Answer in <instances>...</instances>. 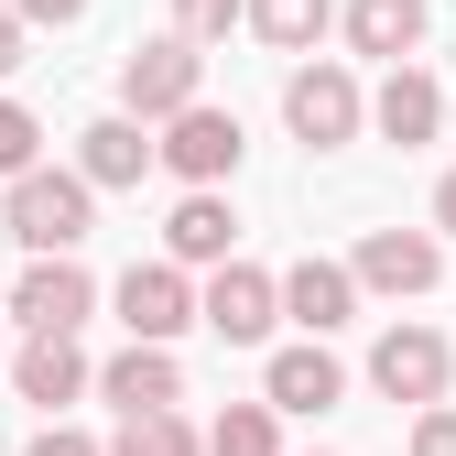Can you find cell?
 <instances>
[{
  "label": "cell",
  "instance_id": "obj_7",
  "mask_svg": "<svg viewBox=\"0 0 456 456\" xmlns=\"http://www.w3.org/2000/svg\"><path fill=\"white\" fill-rule=\"evenodd\" d=\"M196 315L228 337V348H261V337L282 326V282H272V272H250V261H228V272H207Z\"/></svg>",
  "mask_w": 456,
  "mask_h": 456
},
{
  "label": "cell",
  "instance_id": "obj_12",
  "mask_svg": "<svg viewBox=\"0 0 456 456\" xmlns=\"http://www.w3.org/2000/svg\"><path fill=\"white\" fill-rule=\"evenodd\" d=\"M282 315H294L305 337H337L359 315V272L348 261H294V272H282Z\"/></svg>",
  "mask_w": 456,
  "mask_h": 456
},
{
  "label": "cell",
  "instance_id": "obj_28",
  "mask_svg": "<svg viewBox=\"0 0 456 456\" xmlns=\"http://www.w3.org/2000/svg\"><path fill=\"white\" fill-rule=\"evenodd\" d=\"M0 305H12V294H0Z\"/></svg>",
  "mask_w": 456,
  "mask_h": 456
},
{
  "label": "cell",
  "instance_id": "obj_23",
  "mask_svg": "<svg viewBox=\"0 0 456 456\" xmlns=\"http://www.w3.org/2000/svg\"><path fill=\"white\" fill-rule=\"evenodd\" d=\"M413 456H456V413H445V403L413 413Z\"/></svg>",
  "mask_w": 456,
  "mask_h": 456
},
{
  "label": "cell",
  "instance_id": "obj_8",
  "mask_svg": "<svg viewBox=\"0 0 456 456\" xmlns=\"http://www.w3.org/2000/svg\"><path fill=\"white\" fill-rule=\"evenodd\" d=\"M445 370H456V348H445V337L435 326H380V348H370V380L391 391V403H445Z\"/></svg>",
  "mask_w": 456,
  "mask_h": 456
},
{
  "label": "cell",
  "instance_id": "obj_26",
  "mask_svg": "<svg viewBox=\"0 0 456 456\" xmlns=\"http://www.w3.org/2000/svg\"><path fill=\"white\" fill-rule=\"evenodd\" d=\"M12 12H22V22H77L87 0H12Z\"/></svg>",
  "mask_w": 456,
  "mask_h": 456
},
{
  "label": "cell",
  "instance_id": "obj_3",
  "mask_svg": "<svg viewBox=\"0 0 456 456\" xmlns=\"http://www.w3.org/2000/svg\"><path fill=\"white\" fill-rule=\"evenodd\" d=\"M282 120H294V142H305V152H337V142H359L370 98H359V77H348V66H294V77H282Z\"/></svg>",
  "mask_w": 456,
  "mask_h": 456
},
{
  "label": "cell",
  "instance_id": "obj_11",
  "mask_svg": "<svg viewBox=\"0 0 456 456\" xmlns=\"http://www.w3.org/2000/svg\"><path fill=\"white\" fill-rule=\"evenodd\" d=\"M152 163H163V142L131 120V109H109V120L77 131V175H87V185H142Z\"/></svg>",
  "mask_w": 456,
  "mask_h": 456
},
{
  "label": "cell",
  "instance_id": "obj_2",
  "mask_svg": "<svg viewBox=\"0 0 456 456\" xmlns=\"http://www.w3.org/2000/svg\"><path fill=\"white\" fill-rule=\"evenodd\" d=\"M87 207H98V185L87 175H22L12 185V240L33 250V261H77V240H87Z\"/></svg>",
  "mask_w": 456,
  "mask_h": 456
},
{
  "label": "cell",
  "instance_id": "obj_17",
  "mask_svg": "<svg viewBox=\"0 0 456 456\" xmlns=\"http://www.w3.org/2000/svg\"><path fill=\"white\" fill-rule=\"evenodd\" d=\"M348 44L380 54V66H413V44H424V0H348Z\"/></svg>",
  "mask_w": 456,
  "mask_h": 456
},
{
  "label": "cell",
  "instance_id": "obj_1",
  "mask_svg": "<svg viewBox=\"0 0 456 456\" xmlns=\"http://www.w3.org/2000/svg\"><path fill=\"white\" fill-rule=\"evenodd\" d=\"M196 98H207V54H196L185 33H163V44H131V54H120V109H131L142 131L185 120Z\"/></svg>",
  "mask_w": 456,
  "mask_h": 456
},
{
  "label": "cell",
  "instance_id": "obj_13",
  "mask_svg": "<svg viewBox=\"0 0 456 456\" xmlns=\"http://www.w3.org/2000/svg\"><path fill=\"white\" fill-rule=\"evenodd\" d=\"M370 131H380V142H403V152L435 142V131H445V87H435L424 66H391L380 98H370Z\"/></svg>",
  "mask_w": 456,
  "mask_h": 456
},
{
  "label": "cell",
  "instance_id": "obj_19",
  "mask_svg": "<svg viewBox=\"0 0 456 456\" xmlns=\"http://www.w3.org/2000/svg\"><path fill=\"white\" fill-rule=\"evenodd\" d=\"M207 456H282V424H272V403H228V413L207 424Z\"/></svg>",
  "mask_w": 456,
  "mask_h": 456
},
{
  "label": "cell",
  "instance_id": "obj_18",
  "mask_svg": "<svg viewBox=\"0 0 456 456\" xmlns=\"http://www.w3.org/2000/svg\"><path fill=\"white\" fill-rule=\"evenodd\" d=\"M326 22H337V0H250V33H261V44H282V54H305Z\"/></svg>",
  "mask_w": 456,
  "mask_h": 456
},
{
  "label": "cell",
  "instance_id": "obj_27",
  "mask_svg": "<svg viewBox=\"0 0 456 456\" xmlns=\"http://www.w3.org/2000/svg\"><path fill=\"white\" fill-rule=\"evenodd\" d=\"M435 240H456V175L435 185Z\"/></svg>",
  "mask_w": 456,
  "mask_h": 456
},
{
  "label": "cell",
  "instance_id": "obj_15",
  "mask_svg": "<svg viewBox=\"0 0 456 456\" xmlns=\"http://www.w3.org/2000/svg\"><path fill=\"white\" fill-rule=\"evenodd\" d=\"M87 380H98V370L77 359V337H22V359H12V391H22V403H44V413H66Z\"/></svg>",
  "mask_w": 456,
  "mask_h": 456
},
{
  "label": "cell",
  "instance_id": "obj_9",
  "mask_svg": "<svg viewBox=\"0 0 456 456\" xmlns=\"http://www.w3.org/2000/svg\"><path fill=\"white\" fill-rule=\"evenodd\" d=\"M12 315H22V337H77V326L98 315V282H87L77 261H33V272L12 282Z\"/></svg>",
  "mask_w": 456,
  "mask_h": 456
},
{
  "label": "cell",
  "instance_id": "obj_25",
  "mask_svg": "<svg viewBox=\"0 0 456 456\" xmlns=\"http://www.w3.org/2000/svg\"><path fill=\"white\" fill-rule=\"evenodd\" d=\"M22 33H33V22L12 12V0H0V77H12V66H22Z\"/></svg>",
  "mask_w": 456,
  "mask_h": 456
},
{
  "label": "cell",
  "instance_id": "obj_5",
  "mask_svg": "<svg viewBox=\"0 0 456 456\" xmlns=\"http://www.w3.org/2000/svg\"><path fill=\"white\" fill-rule=\"evenodd\" d=\"M348 272H359V294L413 305V294H435V282H445V240H435V228H370Z\"/></svg>",
  "mask_w": 456,
  "mask_h": 456
},
{
  "label": "cell",
  "instance_id": "obj_20",
  "mask_svg": "<svg viewBox=\"0 0 456 456\" xmlns=\"http://www.w3.org/2000/svg\"><path fill=\"white\" fill-rule=\"evenodd\" d=\"M109 456H207V445H196V424H185V413H131Z\"/></svg>",
  "mask_w": 456,
  "mask_h": 456
},
{
  "label": "cell",
  "instance_id": "obj_22",
  "mask_svg": "<svg viewBox=\"0 0 456 456\" xmlns=\"http://www.w3.org/2000/svg\"><path fill=\"white\" fill-rule=\"evenodd\" d=\"M228 22H250V0H175V33H185L196 54H207V44H217Z\"/></svg>",
  "mask_w": 456,
  "mask_h": 456
},
{
  "label": "cell",
  "instance_id": "obj_14",
  "mask_svg": "<svg viewBox=\"0 0 456 456\" xmlns=\"http://www.w3.org/2000/svg\"><path fill=\"white\" fill-rule=\"evenodd\" d=\"M98 391H109L120 424H131V413H175V403H185V370H175V348H120V359L98 370Z\"/></svg>",
  "mask_w": 456,
  "mask_h": 456
},
{
  "label": "cell",
  "instance_id": "obj_6",
  "mask_svg": "<svg viewBox=\"0 0 456 456\" xmlns=\"http://www.w3.org/2000/svg\"><path fill=\"white\" fill-rule=\"evenodd\" d=\"M120 326H131V348H175L185 326H207L196 315V282L175 261H131L120 272Z\"/></svg>",
  "mask_w": 456,
  "mask_h": 456
},
{
  "label": "cell",
  "instance_id": "obj_16",
  "mask_svg": "<svg viewBox=\"0 0 456 456\" xmlns=\"http://www.w3.org/2000/svg\"><path fill=\"white\" fill-rule=\"evenodd\" d=\"M228 240H240V217H228V196H175V217H163V250H175V272H185V261L228 272Z\"/></svg>",
  "mask_w": 456,
  "mask_h": 456
},
{
  "label": "cell",
  "instance_id": "obj_10",
  "mask_svg": "<svg viewBox=\"0 0 456 456\" xmlns=\"http://www.w3.org/2000/svg\"><path fill=\"white\" fill-rule=\"evenodd\" d=\"M261 403H272V413H337V403H348V370L326 359V337H305V348H272Z\"/></svg>",
  "mask_w": 456,
  "mask_h": 456
},
{
  "label": "cell",
  "instance_id": "obj_4",
  "mask_svg": "<svg viewBox=\"0 0 456 456\" xmlns=\"http://www.w3.org/2000/svg\"><path fill=\"white\" fill-rule=\"evenodd\" d=\"M240 109H185V120H163V175H185V196H217V175H240Z\"/></svg>",
  "mask_w": 456,
  "mask_h": 456
},
{
  "label": "cell",
  "instance_id": "obj_21",
  "mask_svg": "<svg viewBox=\"0 0 456 456\" xmlns=\"http://www.w3.org/2000/svg\"><path fill=\"white\" fill-rule=\"evenodd\" d=\"M33 142H44V120H33L22 98H0V175H12V185L33 175Z\"/></svg>",
  "mask_w": 456,
  "mask_h": 456
},
{
  "label": "cell",
  "instance_id": "obj_24",
  "mask_svg": "<svg viewBox=\"0 0 456 456\" xmlns=\"http://www.w3.org/2000/svg\"><path fill=\"white\" fill-rule=\"evenodd\" d=\"M22 456H109V445H87V435H66V424H54V435H33Z\"/></svg>",
  "mask_w": 456,
  "mask_h": 456
}]
</instances>
